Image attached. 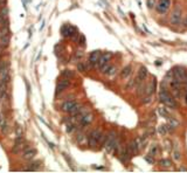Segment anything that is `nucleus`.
<instances>
[{
    "label": "nucleus",
    "instance_id": "obj_1",
    "mask_svg": "<svg viewBox=\"0 0 187 173\" xmlns=\"http://www.w3.org/2000/svg\"><path fill=\"white\" fill-rule=\"evenodd\" d=\"M105 138H107V135H104L100 129H95L88 135V145L91 149H96L98 144L103 145Z\"/></svg>",
    "mask_w": 187,
    "mask_h": 173
},
{
    "label": "nucleus",
    "instance_id": "obj_2",
    "mask_svg": "<svg viewBox=\"0 0 187 173\" xmlns=\"http://www.w3.org/2000/svg\"><path fill=\"white\" fill-rule=\"evenodd\" d=\"M159 98H160V102L165 105V106H168L171 109H177L178 108V103L177 101L174 100V96H172L168 90H166V88H163L159 93Z\"/></svg>",
    "mask_w": 187,
    "mask_h": 173
},
{
    "label": "nucleus",
    "instance_id": "obj_3",
    "mask_svg": "<svg viewBox=\"0 0 187 173\" xmlns=\"http://www.w3.org/2000/svg\"><path fill=\"white\" fill-rule=\"evenodd\" d=\"M116 141H117V133L115 131H110L107 135V138L103 143V148L105 149L107 152H112L115 150V145H116Z\"/></svg>",
    "mask_w": 187,
    "mask_h": 173
},
{
    "label": "nucleus",
    "instance_id": "obj_4",
    "mask_svg": "<svg viewBox=\"0 0 187 173\" xmlns=\"http://www.w3.org/2000/svg\"><path fill=\"white\" fill-rule=\"evenodd\" d=\"M78 103L75 100H67L66 102H63V104L61 105V110L67 113H73L77 108H78Z\"/></svg>",
    "mask_w": 187,
    "mask_h": 173
},
{
    "label": "nucleus",
    "instance_id": "obj_5",
    "mask_svg": "<svg viewBox=\"0 0 187 173\" xmlns=\"http://www.w3.org/2000/svg\"><path fill=\"white\" fill-rule=\"evenodd\" d=\"M61 33L65 38H75L77 34V30L70 25H65L61 28Z\"/></svg>",
    "mask_w": 187,
    "mask_h": 173
},
{
    "label": "nucleus",
    "instance_id": "obj_6",
    "mask_svg": "<svg viewBox=\"0 0 187 173\" xmlns=\"http://www.w3.org/2000/svg\"><path fill=\"white\" fill-rule=\"evenodd\" d=\"M170 6H171V0H159V1L155 4V10L160 14H165L168 11Z\"/></svg>",
    "mask_w": 187,
    "mask_h": 173
},
{
    "label": "nucleus",
    "instance_id": "obj_7",
    "mask_svg": "<svg viewBox=\"0 0 187 173\" xmlns=\"http://www.w3.org/2000/svg\"><path fill=\"white\" fill-rule=\"evenodd\" d=\"M101 55H102L101 50H94V51H91V54L89 55L88 65L90 67H96L97 66V62L100 60V57H101Z\"/></svg>",
    "mask_w": 187,
    "mask_h": 173
},
{
    "label": "nucleus",
    "instance_id": "obj_8",
    "mask_svg": "<svg viewBox=\"0 0 187 173\" xmlns=\"http://www.w3.org/2000/svg\"><path fill=\"white\" fill-rule=\"evenodd\" d=\"M181 16H182L181 8H180L179 6H177L175 10H174V11L172 12V14H171V23L174 25V26L179 25L180 21H181Z\"/></svg>",
    "mask_w": 187,
    "mask_h": 173
},
{
    "label": "nucleus",
    "instance_id": "obj_9",
    "mask_svg": "<svg viewBox=\"0 0 187 173\" xmlns=\"http://www.w3.org/2000/svg\"><path fill=\"white\" fill-rule=\"evenodd\" d=\"M172 73H173V77L175 80H178L179 82H185L186 70L182 67H175L174 69H172Z\"/></svg>",
    "mask_w": 187,
    "mask_h": 173
},
{
    "label": "nucleus",
    "instance_id": "obj_10",
    "mask_svg": "<svg viewBox=\"0 0 187 173\" xmlns=\"http://www.w3.org/2000/svg\"><path fill=\"white\" fill-rule=\"evenodd\" d=\"M70 85V81L69 78H63V80H60L56 84V94H60L62 91H65L66 89L69 88Z\"/></svg>",
    "mask_w": 187,
    "mask_h": 173
},
{
    "label": "nucleus",
    "instance_id": "obj_11",
    "mask_svg": "<svg viewBox=\"0 0 187 173\" xmlns=\"http://www.w3.org/2000/svg\"><path fill=\"white\" fill-rule=\"evenodd\" d=\"M36 153H38L36 149H34V148H28L27 150L23 151L22 158H23V159H27V160H32V159L36 156Z\"/></svg>",
    "mask_w": 187,
    "mask_h": 173
},
{
    "label": "nucleus",
    "instance_id": "obj_12",
    "mask_svg": "<svg viewBox=\"0 0 187 173\" xmlns=\"http://www.w3.org/2000/svg\"><path fill=\"white\" fill-rule=\"evenodd\" d=\"M110 59H111V53H104V54H102L101 57H100V60H98V62H97V67L101 69L103 66H105L107 63H109Z\"/></svg>",
    "mask_w": 187,
    "mask_h": 173
},
{
    "label": "nucleus",
    "instance_id": "obj_13",
    "mask_svg": "<svg viewBox=\"0 0 187 173\" xmlns=\"http://www.w3.org/2000/svg\"><path fill=\"white\" fill-rule=\"evenodd\" d=\"M92 119H94V116L91 113H84L83 116L81 117V119L78 121L80 122V124H81V126H88L91 122H92Z\"/></svg>",
    "mask_w": 187,
    "mask_h": 173
},
{
    "label": "nucleus",
    "instance_id": "obj_14",
    "mask_svg": "<svg viewBox=\"0 0 187 173\" xmlns=\"http://www.w3.org/2000/svg\"><path fill=\"white\" fill-rule=\"evenodd\" d=\"M146 76H147V68L146 67H144V66H142L140 68H139V70H138V74H137V82L138 83H142V82H144V80L146 78Z\"/></svg>",
    "mask_w": 187,
    "mask_h": 173
},
{
    "label": "nucleus",
    "instance_id": "obj_15",
    "mask_svg": "<svg viewBox=\"0 0 187 173\" xmlns=\"http://www.w3.org/2000/svg\"><path fill=\"white\" fill-rule=\"evenodd\" d=\"M128 149H129V151L131 152L132 156H135V154H137V153L139 152V146H138V144H137L136 139H133V140L129 144V145H128Z\"/></svg>",
    "mask_w": 187,
    "mask_h": 173
},
{
    "label": "nucleus",
    "instance_id": "obj_16",
    "mask_svg": "<svg viewBox=\"0 0 187 173\" xmlns=\"http://www.w3.org/2000/svg\"><path fill=\"white\" fill-rule=\"evenodd\" d=\"M155 86H157V81H155V78L153 77V78L151 80L150 85L147 86V89H146V94H147L148 96H151V95L155 91Z\"/></svg>",
    "mask_w": 187,
    "mask_h": 173
},
{
    "label": "nucleus",
    "instance_id": "obj_17",
    "mask_svg": "<svg viewBox=\"0 0 187 173\" xmlns=\"http://www.w3.org/2000/svg\"><path fill=\"white\" fill-rule=\"evenodd\" d=\"M167 119H168V122H167V128H168V130H174L175 128L179 126V122H178L175 118L168 117Z\"/></svg>",
    "mask_w": 187,
    "mask_h": 173
},
{
    "label": "nucleus",
    "instance_id": "obj_18",
    "mask_svg": "<svg viewBox=\"0 0 187 173\" xmlns=\"http://www.w3.org/2000/svg\"><path fill=\"white\" fill-rule=\"evenodd\" d=\"M131 73H132V68H131V66H126L125 68H124V69L122 70L120 76H122L123 78H128V77L131 75Z\"/></svg>",
    "mask_w": 187,
    "mask_h": 173
},
{
    "label": "nucleus",
    "instance_id": "obj_19",
    "mask_svg": "<svg viewBox=\"0 0 187 173\" xmlns=\"http://www.w3.org/2000/svg\"><path fill=\"white\" fill-rule=\"evenodd\" d=\"M40 165H41V163H40V161H33V163H29V166H28V167H26V170H27V171H35V170H38V168L40 167Z\"/></svg>",
    "mask_w": 187,
    "mask_h": 173
},
{
    "label": "nucleus",
    "instance_id": "obj_20",
    "mask_svg": "<svg viewBox=\"0 0 187 173\" xmlns=\"http://www.w3.org/2000/svg\"><path fill=\"white\" fill-rule=\"evenodd\" d=\"M7 95V85L0 84V100H4Z\"/></svg>",
    "mask_w": 187,
    "mask_h": 173
},
{
    "label": "nucleus",
    "instance_id": "obj_21",
    "mask_svg": "<svg viewBox=\"0 0 187 173\" xmlns=\"http://www.w3.org/2000/svg\"><path fill=\"white\" fill-rule=\"evenodd\" d=\"M158 112H159L160 116L164 117V118H168V117H170V112H168V110H167L166 108H164V106L159 108V109H158Z\"/></svg>",
    "mask_w": 187,
    "mask_h": 173
},
{
    "label": "nucleus",
    "instance_id": "obj_22",
    "mask_svg": "<svg viewBox=\"0 0 187 173\" xmlns=\"http://www.w3.org/2000/svg\"><path fill=\"white\" fill-rule=\"evenodd\" d=\"M158 153H159V149H158V145H153L151 149H150V156H152L153 158L155 157V156H158Z\"/></svg>",
    "mask_w": 187,
    "mask_h": 173
},
{
    "label": "nucleus",
    "instance_id": "obj_23",
    "mask_svg": "<svg viewBox=\"0 0 187 173\" xmlns=\"http://www.w3.org/2000/svg\"><path fill=\"white\" fill-rule=\"evenodd\" d=\"M62 76H63L65 78H72L74 76V73L70 69H65L63 71H62Z\"/></svg>",
    "mask_w": 187,
    "mask_h": 173
},
{
    "label": "nucleus",
    "instance_id": "obj_24",
    "mask_svg": "<svg viewBox=\"0 0 187 173\" xmlns=\"http://www.w3.org/2000/svg\"><path fill=\"white\" fill-rule=\"evenodd\" d=\"M77 70L81 71V73H84V71L88 70V66L85 63H83V62H78L77 63Z\"/></svg>",
    "mask_w": 187,
    "mask_h": 173
},
{
    "label": "nucleus",
    "instance_id": "obj_25",
    "mask_svg": "<svg viewBox=\"0 0 187 173\" xmlns=\"http://www.w3.org/2000/svg\"><path fill=\"white\" fill-rule=\"evenodd\" d=\"M159 164H160V166H163V167H171V166H172V161H171L170 159H162V160L159 161Z\"/></svg>",
    "mask_w": 187,
    "mask_h": 173
},
{
    "label": "nucleus",
    "instance_id": "obj_26",
    "mask_svg": "<svg viewBox=\"0 0 187 173\" xmlns=\"http://www.w3.org/2000/svg\"><path fill=\"white\" fill-rule=\"evenodd\" d=\"M158 131H159V133L162 136H165L167 133V131H168V128H167V125H160L159 129H158Z\"/></svg>",
    "mask_w": 187,
    "mask_h": 173
},
{
    "label": "nucleus",
    "instance_id": "obj_27",
    "mask_svg": "<svg viewBox=\"0 0 187 173\" xmlns=\"http://www.w3.org/2000/svg\"><path fill=\"white\" fill-rule=\"evenodd\" d=\"M136 141H137L138 146H139V150H140V149H143V148L145 146V140H144V138L138 137V138H136Z\"/></svg>",
    "mask_w": 187,
    "mask_h": 173
},
{
    "label": "nucleus",
    "instance_id": "obj_28",
    "mask_svg": "<svg viewBox=\"0 0 187 173\" xmlns=\"http://www.w3.org/2000/svg\"><path fill=\"white\" fill-rule=\"evenodd\" d=\"M8 67H10V65H8L7 61H0V73H1L4 69L8 68Z\"/></svg>",
    "mask_w": 187,
    "mask_h": 173
},
{
    "label": "nucleus",
    "instance_id": "obj_29",
    "mask_svg": "<svg viewBox=\"0 0 187 173\" xmlns=\"http://www.w3.org/2000/svg\"><path fill=\"white\" fill-rule=\"evenodd\" d=\"M173 158H174V160H180L181 159V154H180V151L178 149H175L173 151Z\"/></svg>",
    "mask_w": 187,
    "mask_h": 173
},
{
    "label": "nucleus",
    "instance_id": "obj_30",
    "mask_svg": "<svg viewBox=\"0 0 187 173\" xmlns=\"http://www.w3.org/2000/svg\"><path fill=\"white\" fill-rule=\"evenodd\" d=\"M75 130V125L74 124H72V123H69V124H67V128H66V131L68 132V133H72L73 131Z\"/></svg>",
    "mask_w": 187,
    "mask_h": 173
},
{
    "label": "nucleus",
    "instance_id": "obj_31",
    "mask_svg": "<svg viewBox=\"0 0 187 173\" xmlns=\"http://www.w3.org/2000/svg\"><path fill=\"white\" fill-rule=\"evenodd\" d=\"M15 133H16V137L22 136V128H21L19 124H16V125H15Z\"/></svg>",
    "mask_w": 187,
    "mask_h": 173
},
{
    "label": "nucleus",
    "instance_id": "obj_32",
    "mask_svg": "<svg viewBox=\"0 0 187 173\" xmlns=\"http://www.w3.org/2000/svg\"><path fill=\"white\" fill-rule=\"evenodd\" d=\"M10 30H0V39L6 36V35H10Z\"/></svg>",
    "mask_w": 187,
    "mask_h": 173
},
{
    "label": "nucleus",
    "instance_id": "obj_33",
    "mask_svg": "<svg viewBox=\"0 0 187 173\" xmlns=\"http://www.w3.org/2000/svg\"><path fill=\"white\" fill-rule=\"evenodd\" d=\"M116 74V67H110L109 68V70H108V73H107V75H109V76H112V75H115Z\"/></svg>",
    "mask_w": 187,
    "mask_h": 173
},
{
    "label": "nucleus",
    "instance_id": "obj_34",
    "mask_svg": "<svg viewBox=\"0 0 187 173\" xmlns=\"http://www.w3.org/2000/svg\"><path fill=\"white\" fill-rule=\"evenodd\" d=\"M144 159H145V161H146V163H148V164H153V163H154L153 157H152V156H150V154L145 156V157H144Z\"/></svg>",
    "mask_w": 187,
    "mask_h": 173
},
{
    "label": "nucleus",
    "instance_id": "obj_35",
    "mask_svg": "<svg viewBox=\"0 0 187 173\" xmlns=\"http://www.w3.org/2000/svg\"><path fill=\"white\" fill-rule=\"evenodd\" d=\"M155 6V0H147V7L153 8Z\"/></svg>",
    "mask_w": 187,
    "mask_h": 173
},
{
    "label": "nucleus",
    "instance_id": "obj_36",
    "mask_svg": "<svg viewBox=\"0 0 187 173\" xmlns=\"http://www.w3.org/2000/svg\"><path fill=\"white\" fill-rule=\"evenodd\" d=\"M82 56H83V53H82V50H77L76 53H75V57L77 60H81L82 59Z\"/></svg>",
    "mask_w": 187,
    "mask_h": 173
},
{
    "label": "nucleus",
    "instance_id": "obj_37",
    "mask_svg": "<svg viewBox=\"0 0 187 173\" xmlns=\"http://www.w3.org/2000/svg\"><path fill=\"white\" fill-rule=\"evenodd\" d=\"M78 43H80L81 46H85V38H84V35H80Z\"/></svg>",
    "mask_w": 187,
    "mask_h": 173
},
{
    "label": "nucleus",
    "instance_id": "obj_38",
    "mask_svg": "<svg viewBox=\"0 0 187 173\" xmlns=\"http://www.w3.org/2000/svg\"><path fill=\"white\" fill-rule=\"evenodd\" d=\"M4 119H5V117H3L1 115H0V126H1V124H3V122H4Z\"/></svg>",
    "mask_w": 187,
    "mask_h": 173
},
{
    "label": "nucleus",
    "instance_id": "obj_39",
    "mask_svg": "<svg viewBox=\"0 0 187 173\" xmlns=\"http://www.w3.org/2000/svg\"><path fill=\"white\" fill-rule=\"evenodd\" d=\"M3 50H4L3 48H0V59H1V55H3Z\"/></svg>",
    "mask_w": 187,
    "mask_h": 173
},
{
    "label": "nucleus",
    "instance_id": "obj_40",
    "mask_svg": "<svg viewBox=\"0 0 187 173\" xmlns=\"http://www.w3.org/2000/svg\"><path fill=\"white\" fill-rule=\"evenodd\" d=\"M179 170H180V171H187V168H186V167H180Z\"/></svg>",
    "mask_w": 187,
    "mask_h": 173
},
{
    "label": "nucleus",
    "instance_id": "obj_41",
    "mask_svg": "<svg viewBox=\"0 0 187 173\" xmlns=\"http://www.w3.org/2000/svg\"><path fill=\"white\" fill-rule=\"evenodd\" d=\"M185 26L187 27V18H185Z\"/></svg>",
    "mask_w": 187,
    "mask_h": 173
},
{
    "label": "nucleus",
    "instance_id": "obj_42",
    "mask_svg": "<svg viewBox=\"0 0 187 173\" xmlns=\"http://www.w3.org/2000/svg\"><path fill=\"white\" fill-rule=\"evenodd\" d=\"M186 102H187V95H186Z\"/></svg>",
    "mask_w": 187,
    "mask_h": 173
}]
</instances>
